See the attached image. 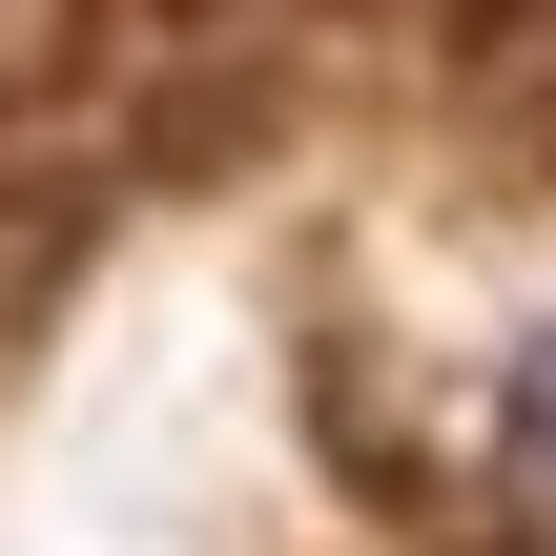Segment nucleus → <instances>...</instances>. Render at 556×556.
I'll return each mask as SVG.
<instances>
[{"instance_id":"f257e3e1","label":"nucleus","mask_w":556,"mask_h":556,"mask_svg":"<svg viewBox=\"0 0 556 556\" xmlns=\"http://www.w3.org/2000/svg\"><path fill=\"white\" fill-rule=\"evenodd\" d=\"M516 454H536V475H556V330H536V351H516Z\"/></svg>"}]
</instances>
